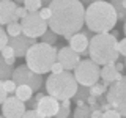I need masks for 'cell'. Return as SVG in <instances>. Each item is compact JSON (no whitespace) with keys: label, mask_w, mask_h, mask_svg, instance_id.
Masks as SVG:
<instances>
[{"label":"cell","mask_w":126,"mask_h":118,"mask_svg":"<svg viewBox=\"0 0 126 118\" xmlns=\"http://www.w3.org/2000/svg\"><path fill=\"white\" fill-rule=\"evenodd\" d=\"M50 16L49 30L60 35L65 39H71V36L80 33L85 25V8L82 2L77 0H54L50 2Z\"/></svg>","instance_id":"1"},{"label":"cell","mask_w":126,"mask_h":118,"mask_svg":"<svg viewBox=\"0 0 126 118\" xmlns=\"http://www.w3.org/2000/svg\"><path fill=\"white\" fill-rule=\"evenodd\" d=\"M118 33L117 30L113 33H102V35H94L90 38V46H88V55L90 60H93L98 66H107V65H115L118 60Z\"/></svg>","instance_id":"2"},{"label":"cell","mask_w":126,"mask_h":118,"mask_svg":"<svg viewBox=\"0 0 126 118\" xmlns=\"http://www.w3.org/2000/svg\"><path fill=\"white\" fill-rule=\"evenodd\" d=\"M117 21V13L109 2H92L85 10V25L96 35L109 33Z\"/></svg>","instance_id":"3"},{"label":"cell","mask_w":126,"mask_h":118,"mask_svg":"<svg viewBox=\"0 0 126 118\" xmlns=\"http://www.w3.org/2000/svg\"><path fill=\"white\" fill-rule=\"evenodd\" d=\"M60 47L49 46L44 43H36L35 46H32L29 52L25 55V65L36 74H46L50 73L52 65L57 61V54Z\"/></svg>","instance_id":"4"},{"label":"cell","mask_w":126,"mask_h":118,"mask_svg":"<svg viewBox=\"0 0 126 118\" xmlns=\"http://www.w3.org/2000/svg\"><path fill=\"white\" fill-rule=\"evenodd\" d=\"M77 90L79 84L71 71H65L62 74H50L46 79V91L57 101L71 99L73 96H76Z\"/></svg>","instance_id":"5"},{"label":"cell","mask_w":126,"mask_h":118,"mask_svg":"<svg viewBox=\"0 0 126 118\" xmlns=\"http://www.w3.org/2000/svg\"><path fill=\"white\" fill-rule=\"evenodd\" d=\"M74 77H76L77 84L82 87H93L98 84L101 77V68L96 65L93 60L87 58V60H80L79 65L74 69Z\"/></svg>","instance_id":"6"},{"label":"cell","mask_w":126,"mask_h":118,"mask_svg":"<svg viewBox=\"0 0 126 118\" xmlns=\"http://www.w3.org/2000/svg\"><path fill=\"white\" fill-rule=\"evenodd\" d=\"M106 99L113 110H117L121 117H126V76H123L118 82L110 84Z\"/></svg>","instance_id":"7"},{"label":"cell","mask_w":126,"mask_h":118,"mask_svg":"<svg viewBox=\"0 0 126 118\" xmlns=\"http://www.w3.org/2000/svg\"><path fill=\"white\" fill-rule=\"evenodd\" d=\"M11 79L16 82V85H27L33 91H39V87L43 85V76L33 73L27 65H19L14 68Z\"/></svg>","instance_id":"8"},{"label":"cell","mask_w":126,"mask_h":118,"mask_svg":"<svg viewBox=\"0 0 126 118\" xmlns=\"http://www.w3.org/2000/svg\"><path fill=\"white\" fill-rule=\"evenodd\" d=\"M21 25H22V35H25L29 38H33V39L41 38L49 30L47 22L43 21L38 13H29V16L21 21Z\"/></svg>","instance_id":"9"},{"label":"cell","mask_w":126,"mask_h":118,"mask_svg":"<svg viewBox=\"0 0 126 118\" xmlns=\"http://www.w3.org/2000/svg\"><path fill=\"white\" fill-rule=\"evenodd\" d=\"M25 112V102L17 99L16 96L6 98V101L2 104V113L5 118H22Z\"/></svg>","instance_id":"10"},{"label":"cell","mask_w":126,"mask_h":118,"mask_svg":"<svg viewBox=\"0 0 126 118\" xmlns=\"http://www.w3.org/2000/svg\"><path fill=\"white\" fill-rule=\"evenodd\" d=\"M57 61L65 68V71H71V69H76V66L80 61V55L77 52H74L69 46H63L58 49L57 54Z\"/></svg>","instance_id":"11"},{"label":"cell","mask_w":126,"mask_h":118,"mask_svg":"<svg viewBox=\"0 0 126 118\" xmlns=\"http://www.w3.org/2000/svg\"><path fill=\"white\" fill-rule=\"evenodd\" d=\"M36 44V39L33 38H29L25 35H21V36H14V38H10L8 39V46L14 50V57L19 58V57H24L25 58L27 52L32 46Z\"/></svg>","instance_id":"12"},{"label":"cell","mask_w":126,"mask_h":118,"mask_svg":"<svg viewBox=\"0 0 126 118\" xmlns=\"http://www.w3.org/2000/svg\"><path fill=\"white\" fill-rule=\"evenodd\" d=\"M17 3L16 2H10V0H2L0 2V25H10L13 22H17V16H16V11H17Z\"/></svg>","instance_id":"13"},{"label":"cell","mask_w":126,"mask_h":118,"mask_svg":"<svg viewBox=\"0 0 126 118\" xmlns=\"http://www.w3.org/2000/svg\"><path fill=\"white\" fill-rule=\"evenodd\" d=\"M58 109H60V101H57L55 98L46 94V96L38 102V109L36 110L41 113L43 117H46V118H52V117L55 118Z\"/></svg>","instance_id":"14"},{"label":"cell","mask_w":126,"mask_h":118,"mask_svg":"<svg viewBox=\"0 0 126 118\" xmlns=\"http://www.w3.org/2000/svg\"><path fill=\"white\" fill-rule=\"evenodd\" d=\"M88 46H90V39L85 36L84 33H77L74 36H71L69 39V47L77 52L79 55H88Z\"/></svg>","instance_id":"15"},{"label":"cell","mask_w":126,"mask_h":118,"mask_svg":"<svg viewBox=\"0 0 126 118\" xmlns=\"http://www.w3.org/2000/svg\"><path fill=\"white\" fill-rule=\"evenodd\" d=\"M121 77H123V74L118 73L115 69V65H107V66H102L101 68V79H102V82H106V84L118 82Z\"/></svg>","instance_id":"16"},{"label":"cell","mask_w":126,"mask_h":118,"mask_svg":"<svg viewBox=\"0 0 126 118\" xmlns=\"http://www.w3.org/2000/svg\"><path fill=\"white\" fill-rule=\"evenodd\" d=\"M14 94H16V98L21 99L22 102H29L32 99V96H33V90H32L30 87H27V85H17Z\"/></svg>","instance_id":"17"},{"label":"cell","mask_w":126,"mask_h":118,"mask_svg":"<svg viewBox=\"0 0 126 118\" xmlns=\"http://www.w3.org/2000/svg\"><path fill=\"white\" fill-rule=\"evenodd\" d=\"M13 71L14 69L11 68V66L6 65L5 58H3L2 54H0V80L5 82V80H8V79H11V77H13Z\"/></svg>","instance_id":"18"},{"label":"cell","mask_w":126,"mask_h":118,"mask_svg":"<svg viewBox=\"0 0 126 118\" xmlns=\"http://www.w3.org/2000/svg\"><path fill=\"white\" fill-rule=\"evenodd\" d=\"M109 87L110 84H106V82H98V84H94L93 87H90V94L94 98H98V96H101V94H104V93H107L109 91Z\"/></svg>","instance_id":"19"},{"label":"cell","mask_w":126,"mask_h":118,"mask_svg":"<svg viewBox=\"0 0 126 118\" xmlns=\"http://www.w3.org/2000/svg\"><path fill=\"white\" fill-rule=\"evenodd\" d=\"M71 113V99L60 101V109H58L55 118H68Z\"/></svg>","instance_id":"20"},{"label":"cell","mask_w":126,"mask_h":118,"mask_svg":"<svg viewBox=\"0 0 126 118\" xmlns=\"http://www.w3.org/2000/svg\"><path fill=\"white\" fill-rule=\"evenodd\" d=\"M110 5L113 6V10H115V13H117V19L125 22L126 21V8L123 6L121 0H112V2H110Z\"/></svg>","instance_id":"21"},{"label":"cell","mask_w":126,"mask_h":118,"mask_svg":"<svg viewBox=\"0 0 126 118\" xmlns=\"http://www.w3.org/2000/svg\"><path fill=\"white\" fill-rule=\"evenodd\" d=\"M22 6L25 8L29 13H38L43 8V2H39V0H24Z\"/></svg>","instance_id":"22"},{"label":"cell","mask_w":126,"mask_h":118,"mask_svg":"<svg viewBox=\"0 0 126 118\" xmlns=\"http://www.w3.org/2000/svg\"><path fill=\"white\" fill-rule=\"evenodd\" d=\"M6 33L10 38H14V36H21L22 35V25L21 22H13L10 25H6Z\"/></svg>","instance_id":"23"},{"label":"cell","mask_w":126,"mask_h":118,"mask_svg":"<svg viewBox=\"0 0 126 118\" xmlns=\"http://www.w3.org/2000/svg\"><path fill=\"white\" fill-rule=\"evenodd\" d=\"M74 118H92V109L90 105H80V107H76L74 110Z\"/></svg>","instance_id":"24"},{"label":"cell","mask_w":126,"mask_h":118,"mask_svg":"<svg viewBox=\"0 0 126 118\" xmlns=\"http://www.w3.org/2000/svg\"><path fill=\"white\" fill-rule=\"evenodd\" d=\"M58 39V35L54 33L52 30H47L44 35L41 36V43H44V44H49V46H54L55 43H57Z\"/></svg>","instance_id":"25"},{"label":"cell","mask_w":126,"mask_h":118,"mask_svg":"<svg viewBox=\"0 0 126 118\" xmlns=\"http://www.w3.org/2000/svg\"><path fill=\"white\" fill-rule=\"evenodd\" d=\"M74 101H87L90 98V87H79Z\"/></svg>","instance_id":"26"},{"label":"cell","mask_w":126,"mask_h":118,"mask_svg":"<svg viewBox=\"0 0 126 118\" xmlns=\"http://www.w3.org/2000/svg\"><path fill=\"white\" fill-rule=\"evenodd\" d=\"M8 39H10V36H8L6 30L0 25V54H2V50L8 46Z\"/></svg>","instance_id":"27"},{"label":"cell","mask_w":126,"mask_h":118,"mask_svg":"<svg viewBox=\"0 0 126 118\" xmlns=\"http://www.w3.org/2000/svg\"><path fill=\"white\" fill-rule=\"evenodd\" d=\"M38 14H39V17L43 19V21H46V22H49V19H50V16H52V11H50V8L49 6H43L41 10L38 11Z\"/></svg>","instance_id":"28"},{"label":"cell","mask_w":126,"mask_h":118,"mask_svg":"<svg viewBox=\"0 0 126 118\" xmlns=\"http://www.w3.org/2000/svg\"><path fill=\"white\" fill-rule=\"evenodd\" d=\"M3 87H5L6 93H16V88H17V85H16V82L13 79H8V80L3 82Z\"/></svg>","instance_id":"29"},{"label":"cell","mask_w":126,"mask_h":118,"mask_svg":"<svg viewBox=\"0 0 126 118\" xmlns=\"http://www.w3.org/2000/svg\"><path fill=\"white\" fill-rule=\"evenodd\" d=\"M22 118H46V117H43L38 110H27Z\"/></svg>","instance_id":"30"},{"label":"cell","mask_w":126,"mask_h":118,"mask_svg":"<svg viewBox=\"0 0 126 118\" xmlns=\"http://www.w3.org/2000/svg\"><path fill=\"white\" fill-rule=\"evenodd\" d=\"M2 57L5 58V60H8V58H13V57H14V50L11 49L10 46H6L5 49L2 50Z\"/></svg>","instance_id":"31"},{"label":"cell","mask_w":126,"mask_h":118,"mask_svg":"<svg viewBox=\"0 0 126 118\" xmlns=\"http://www.w3.org/2000/svg\"><path fill=\"white\" fill-rule=\"evenodd\" d=\"M50 73L52 74H62V73H65V68L60 65L58 61H55L54 65H52V69H50Z\"/></svg>","instance_id":"32"},{"label":"cell","mask_w":126,"mask_h":118,"mask_svg":"<svg viewBox=\"0 0 126 118\" xmlns=\"http://www.w3.org/2000/svg\"><path fill=\"white\" fill-rule=\"evenodd\" d=\"M118 52H120V55H123L126 58V38H123L121 41H118Z\"/></svg>","instance_id":"33"},{"label":"cell","mask_w":126,"mask_h":118,"mask_svg":"<svg viewBox=\"0 0 126 118\" xmlns=\"http://www.w3.org/2000/svg\"><path fill=\"white\" fill-rule=\"evenodd\" d=\"M16 16H17V19H21V21H22L24 17H27V16H29V11H27V10H25L24 6H17V11H16Z\"/></svg>","instance_id":"34"},{"label":"cell","mask_w":126,"mask_h":118,"mask_svg":"<svg viewBox=\"0 0 126 118\" xmlns=\"http://www.w3.org/2000/svg\"><path fill=\"white\" fill-rule=\"evenodd\" d=\"M6 98H8V93H6L5 87H3V82L0 80V104H3L6 101Z\"/></svg>","instance_id":"35"},{"label":"cell","mask_w":126,"mask_h":118,"mask_svg":"<svg viewBox=\"0 0 126 118\" xmlns=\"http://www.w3.org/2000/svg\"><path fill=\"white\" fill-rule=\"evenodd\" d=\"M104 118H123V117H121L117 110L110 109V110H107V112H104Z\"/></svg>","instance_id":"36"},{"label":"cell","mask_w":126,"mask_h":118,"mask_svg":"<svg viewBox=\"0 0 126 118\" xmlns=\"http://www.w3.org/2000/svg\"><path fill=\"white\" fill-rule=\"evenodd\" d=\"M27 105H29V110H36L38 109V101L35 99V98H32V99L27 102Z\"/></svg>","instance_id":"37"},{"label":"cell","mask_w":126,"mask_h":118,"mask_svg":"<svg viewBox=\"0 0 126 118\" xmlns=\"http://www.w3.org/2000/svg\"><path fill=\"white\" fill-rule=\"evenodd\" d=\"M92 118H104V112L99 110V109L93 110V112H92Z\"/></svg>","instance_id":"38"},{"label":"cell","mask_w":126,"mask_h":118,"mask_svg":"<svg viewBox=\"0 0 126 118\" xmlns=\"http://www.w3.org/2000/svg\"><path fill=\"white\" fill-rule=\"evenodd\" d=\"M115 69L118 71V73H121V71L125 69V65H123L121 61H117V63H115Z\"/></svg>","instance_id":"39"},{"label":"cell","mask_w":126,"mask_h":118,"mask_svg":"<svg viewBox=\"0 0 126 118\" xmlns=\"http://www.w3.org/2000/svg\"><path fill=\"white\" fill-rule=\"evenodd\" d=\"M6 61V65L8 66H11V68H13L14 66V63H16V57H13V58H8V60H5Z\"/></svg>","instance_id":"40"},{"label":"cell","mask_w":126,"mask_h":118,"mask_svg":"<svg viewBox=\"0 0 126 118\" xmlns=\"http://www.w3.org/2000/svg\"><path fill=\"white\" fill-rule=\"evenodd\" d=\"M123 31H125V35H126V21L123 22Z\"/></svg>","instance_id":"41"},{"label":"cell","mask_w":126,"mask_h":118,"mask_svg":"<svg viewBox=\"0 0 126 118\" xmlns=\"http://www.w3.org/2000/svg\"><path fill=\"white\" fill-rule=\"evenodd\" d=\"M121 3H123V6L126 8V0H121Z\"/></svg>","instance_id":"42"},{"label":"cell","mask_w":126,"mask_h":118,"mask_svg":"<svg viewBox=\"0 0 126 118\" xmlns=\"http://www.w3.org/2000/svg\"><path fill=\"white\" fill-rule=\"evenodd\" d=\"M123 65H125V68H126V58H125V63H123Z\"/></svg>","instance_id":"43"},{"label":"cell","mask_w":126,"mask_h":118,"mask_svg":"<svg viewBox=\"0 0 126 118\" xmlns=\"http://www.w3.org/2000/svg\"><path fill=\"white\" fill-rule=\"evenodd\" d=\"M0 118H5V117H3V115H0Z\"/></svg>","instance_id":"44"},{"label":"cell","mask_w":126,"mask_h":118,"mask_svg":"<svg viewBox=\"0 0 126 118\" xmlns=\"http://www.w3.org/2000/svg\"><path fill=\"white\" fill-rule=\"evenodd\" d=\"M123 118H126V117H123Z\"/></svg>","instance_id":"45"}]
</instances>
